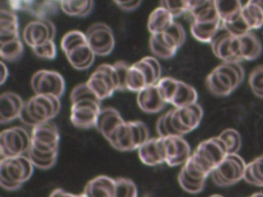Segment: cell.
<instances>
[{"label": "cell", "instance_id": "6da1fadb", "mask_svg": "<svg viewBox=\"0 0 263 197\" xmlns=\"http://www.w3.org/2000/svg\"><path fill=\"white\" fill-rule=\"evenodd\" d=\"M245 78L240 63H223L216 67L205 78L209 91L216 96H227L235 90Z\"/></svg>", "mask_w": 263, "mask_h": 197}, {"label": "cell", "instance_id": "7a4b0ae2", "mask_svg": "<svg viewBox=\"0 0 263 197\" xmlns=\"http://www.w3.org/2000/svg\"><path fill=\"white\" fill-rule=\"evenodd\" d=\"M60 110V97L35 94L25 103L18 118L23 123L34 127L39 123L50 121L59 114Z\"/></svg>", "mask_w": 263, "mask_h": 197}, {"label": "cell", "instance_id": "3957f363", "mask_svg": "<svg viewBox=\"0 0 263 197\" xmlns=\"http://www.w3.org/2000/svg\"><path fill=\"white\" fill-rule=\"evenodd\" d=\"M149 140V129L141 121H124L108 137L109 144L118 151L138 150Z\"/></svg>", "mask_w": 263, "mask_h": 197}, {"label": "cell", "instance_id": "277c9868", "mask_svg": "<svg viewBox=\"0 0 263 197\" xmlns=\"http://www.w3.org/2000/svg\"><path fill=\"white\" fill-rule=\"evenodd\" d=\"M246 166L247 163L237 153L228 154L225 159L214 168L210 175L216 185L228 187L243 179Z\"/></svg>", "mask_w": 263, "mask_h": 197}, {"label": "cell", "instance_id": "5b68a950", "mask_svg": "<svg viewBox=\"0 0 263 197\" xmlns=\"http://www.w3.org/2000/svg\"><path fill=\"white\" fill-rule=\"evenodd\" d=\"M95 94L102 101L110 97L119 89V80L114 65L103 64L99 66L86 81Z\"/></svg>", "mask_w": 263, "mask_h": 197}, {"label": "cell", "instance_id": "8992f818", "mask_svg": "<svg viewBox=\"0 0 263 197\" xmlns=\"http://www.w3.org/2000/svg\"><path fill=\"white\" fill-rule=\"evenodd\" d=\"M34 165L25 155L1 158L0 182H11L24 185L33 174Z\"/></svg>", "mask_w": 263, "mask_h": 197}, {"label": "cell", "instance_id": "52a82bcc", "mask_svg": "<svg viewBox=\"0 0 263 197\" xmlns=\"http://www.w3.org/2000/svg\"><path fill=\"white\" fill-rule=\"evenodd\" d=\"M30 147L31 135L23 127H9L0 133L1 158L24 155L28 153Z\"/></svg>", "mask_w": 263, "mask_h": 197}, {"label": "cell", "instance_id": "ba28073f", "mask_svg": "<svg viewBox=\"0 0 263 197\" xmlns=\"http://www.w3.org/2000/svg\"><path fill=\"white\" fill-rule=\"evenodd\" d=\"M214 54L225 63H240L242 57L239 51V39L231 35L223 26L211 41Z\"/></svg>", "mask_w": 263, "mask_h": 197}, {"label": "cell", "instance_id": "9c48e42d", "mask_svg": "<svg viewBox=\"0 0 263 197\" xmlns=\"http://www.w3.org/2000/svg\"><path fill=\"white\" fill-rule=\"evenodd\" d=\"M60 132L58 126L46 121L35 125L31 133V148L41 153L59 152Z\"/></svg>", "mask_w": 263, "mask_h": 197}, {"label": "cell", "instance_id": "30bf717a", "mask_svg": "<svg viewBox=\"0 0 263 197\" xmlns=\"http://www.w3.org/2000/svg\"><path fill=\"white\" fill-rule=\"evenodd\" d=\"M171 123L179 135L194 130L200 123L203 115L202 108L197 103L170 110Z\"/></svg>", "mask_w": 263, "mask_h": 197}, {"label": "cell", "instance_id": "8fae6325", "mask_svg": "<svg viewBox=\"0 0 263 197\" xmlns=\"http://www.w3.org/2000/svg\"><path fill=\"white\" fill-rule=\"evenodd\" d=\"M31 87L35 94L61 97L65 92L66 84L60 73L50 70H40L32 76Z\"/></svg>", "mask_w": 263, "mask_h": 197}, {"label": "cell", "instance_id": "7c38bea8", "mask_svg": "<svg viewBox=\"0 0 263 197\" xmlns=\"http://www.w3.org/2000/svg\"><path fill=\"white\" fill-rule=\"evenodd\" d=\"M85 36L96 55L105 56L113 51L115 46L114 34L106 24L96 23L91 25L85 32Z\"/></svg>", "mask_w": 263, "mask_h": 197}, {"label": "cell", "instance_id": "4fadbf2b", "mask_svg": "<svg viewBox=\"0 0 263 197\" xmlns=\"http://www.w3.org/2000/svg\"><path fill=\"white\" fill-rule=\"evenodd\" d=\"M101 102L85 100L71 104V123L81 129L96 127L99 114L101 112Z\"/></svg>", "mask_w": 263, "mask_h": 197}, {"label": "cell", "instance_id": "5bb4252c", "mask_svg": "<svg viewBox=\"0 0 263 197\" xmlns=\"http://www.w3.org/2000/svg\"><path fill=\"white\" fill-rule=\"evenodd\" d=\"M55 36L54 25L49 19H36L30 22L24 29V41L32 48L47 41L53 40Z\"/></svg>", "mask_w": 263, "mask_h": 197}, {"label": "cell", "instance_id": "9a60e30c", "mask_svg": "<svg viewBox=\"0 0 263 197\" xmlns=\"http://www.w3.org/2000/svg\"><path fill=\"white\" fill-rule=\"evenodd\" d=\"M140 160L149 166L159 165L166 161V147L164 137L149 139L138 149Z\"/></svg>", "mask_w": 263, "mask_h": 197}, {"label": "cell", "instance_id": "2e32d148", "mask_svg": "<svg viewBox=\"0 0 263 197\" xmlns=\"http://www.w3.org/2000/svg\"><path fill=\"white\" fill-rule=\"evenodd\" d=\"M194 152L201 156L213 168L221 163L228 155L226 144L219 135L201 142Z\"/></svg>", "mask_w": 263, "mask_h": 197}, {"label": "cell", "instance_id": "e0dca14e", "mask_svg": "<svg viewBox=\"0 0 263 197\" xmlns=\"http://www.w3.org/2000/svg\"><path fill=\"white\" fill-rule=\"evenodd\" d=\"M166 147V161L168 166H178L184 164L191 156L189 144L182 135L164 137Z\"/></svg>", "mask_w": 263, "mask_h": 197}, {"label": "cell", "instance_id": "ac0fdd59", "mask_svg": "<svg viewBox=\"0 0 263 197\" xmlns=\"http://www.w3.org/2000/svg\"><path fill=\"white\" fill-rule=\"evenodd\" d=\"M137 103L140 109L146 113H158L166 106V102L162 98L156 84L140 90L137 95Z\"/></svg>", "mask_w": 263, "mask_h": 197}, {"label": "cell", "instance_id": "d6986e66", "mask_svg": "<svg viewBox=\"0 0 263 197\" xmlns=\"http://www.w3.org/2000/svg\"><path fill=\"white\" fill-rule=\"evenodd\" d=\"M24 106L25 103L18 94L11 91L2 93L0 96V122L5 124L18 118Z\"/></svg>", "mask_w": 263, "mask_h": 197}, {"label": "cell", "instance_id": "ffe728a7", "mask_svg": "<svg viewBox=\"0 0 263 197\" xmlns=\"http://www.w3.org/2000/svg\"><path fill=\"white\" fill-rule=\"evenodd\" d=\"M123 122L124 120L122 116L116 109L107 107L101 109V112L97 120L96 128L106 140H108L111 133Z\"/></svg>", "mask_w": 263, "mask_h": 197}, {"label": "cell", "instance_id": "44dd1931", "mask_svg": "<svg viewBox=\"0 0 263 197\" xmlns=\"http://www.w3.org/2000/svg\"><path fill=\"white\" fill-rule=\"evenodd\" d=\"M83 193L87 197H114L115 180L107 175H99L90 180Z\"/></svg>", "mask_w": 263, "mask_h": 197}, {"label": "cell", "instance_id": "7402d4cb", "mask_svg": "<svg viewBox=\"0 0 263 197\" xmlns=\"http://www.w3.org/2000/svg\"><path fill=\"white\" fill-rule=\"evenodd\" d=\"M65 54L70 65L76 70L88 69L93 64L96 57V53L87 42L74 47Z\"/></svg>", "mask_w": 263, "mask_h": 197}, {"label": "cell", "instance_id": "603a6c76", "mask_svg": "<svg viewBox=\"0 0 263 197\" xmlns=\"http://www.w3.org/2000/svg\"><path fill=\"white\" fill-rule=\"evenodd\" d=\"M17 38L20 36L16 14L11 10L2 8L0 12V43L9 42Z\"/></svg>", "mask_w": 263, "mask_h": 197}, {"label": "cell", "instance_id": "cb8c5ba5", "mask_svg": "<svg viewBox=\"0 0 263 197\" xmlns=\"http://www.w3.org/2000/svg\"><path fill=\"white\" fill-rule=\"evenodd\" d=\"M174 23L173 14L164 7L155 8L148 17V31L152 34H158L166 31Z\"/></svg>", "mask_w": 263, "mask_h": 197}, {"label": "cell", "instance_id": "d4e9b609", "mask_svg": "<svg viewBox=\"0 0 263 197\" xmlns=\"http://www.w3.org/2000/svg\"><path fill=\"white\" fill-rule=\"evenodd\" d=\"M239 51L242 61H254L258 58L262 52V44L260 39L252 31L238 37Z\"/></svg>", "mask_w": 263, "mask_h": 197}, {"label": "cell", "instance_id": "484cf974", "mask_svg": "<svg viewBox=\"0 0 263 197\" xmlns=\"http://www.w3.org/2000/svg\"><path fill=\"white\" fill-rule=\"evenodd\" d=\"M222 27V21L216 19L212 22H192L190 31L192 36L203 43H211L216 33Z\"/></svg>", "mask_w": 263, "mask_h": 197}, {"label": "cell", "instance_id": "4316f807", "mask_svg": "<svg viewBox=\"0 0 263 197\" xmlns=\"http://www.w3.org/2000/svg\"><path fill=\"white\" fill-rule=\"evenodd\" d=\"M150 86L148 77L138 62L129 66L126 77V90L139 92L145 87Z\"/></svg>", "mask_w": 263, "mask_h": 197}, {"label": "cell", "instance_id": "83f0119b", "mask_svg": "<svg viewBox=\"0 0 263 197\" xmlns=\"http://www.w3.org/2000/svg\"><path fill=\"white\" fill-rule=\"evenodd\" d=\"M61 9L70 16L84 17L93 9V0H61Z\"/></svg>", "mask_w": 263, "mask_h": 197}, {"label": "cell", "instance_id": "f1b7e54d", "mask_svg": "<svg viewBox=\"0 0 263 197\" xmlns=\"http://www.w3.org/2000/svg\"><path fill=\"white\" fill-rule=\"evenodd\" d=\"M197 96L198 95L194 87L183 81H180L178 89L172 100L171 105H173L174 108L186 107L197 103Z\"/></svg>", "mask_w": 263, "mask_h": 197}, {"label": "cell", "instance_id": "f546056e", "mask_svg": "<svg viewBox=\"0 0 263 197\" xmlns=\"http://www.w3.org/2000/svg\"><path fill=\"white\" fill-rule=\"evenodd\" d=\"M241 15L252 31L263 26V12L252 0H248V2L242 5Z\"/></svg>", "mask_w": 263, "mask_h": 197}, {"label": "cell", "instance_id": "4dcf8cb0", "mask_svg": "<svg viewBox=\"0 0 263 197\" xmlns=\"http://www.w3.org/2000/svg\"><path fill=\"white\" fill-rule=\"evenodd\" d=\"M243 180L251 185L263 187V155L247 163Z\"/></svg>", "mask_w": 263, "mask_h": 197}, {"label": "cell", "instance_id": "1f68e13d", "mask_svg": "<svg viewBox=\"0 0 263 197\" xmlns=\"http://www.w3.org/2000/svg\"><path fill=\"white\" fill-rule=\"evenodd\" d=\"M214 3L222 22L236 16L242 8L240 0H214Z\"/></svg>", "mask_w": 263, "mask_h": 197}, {"label": "cell", "instance_id": "d6a6232c", "mask_svg": "<svg viewBox=\"0 0 263 197\" xmlns=\"http://www.w3.org/2000/svg\"><path fill=\"white\" fill-rule=\"evenodd\" d=\"M149 46L150 49L152 51V53L157 56V57H161V58H170L173 57L177 50L174 49L173 47H171L162 38L161 33L158 34H152L150 36V40H149Z\"/></svg>", "mask_w": 263, "mask_h": 197}, {"label": "cell", "instance_id": "836d02e7", "mask_svg": "<svg viewBox=\"0 0 263 197\" xmlns=\"http://www.w3.org/2000/svg\"><path fill=\"white\" fill-rule=\"evenodd\" d=\"M164 41L173 48L179 49L186 40V34L183 27L179 24L174 22L173 25L164 32L161 33Z\"/></svg>", "mask_w": 263, "mask_h": 197}, {"label": "cell", "instance_id": "e575fe53", "mask_svg": "<svg viewBox=\"0 0 263 197\" xmlns=\"http://www.w3.org/2000/svg\"><path fill=\"white\" fill-rule=\"evenodd\" d=\"M24 53V45L20 38L0 43V56L7 62H15L22 57Z\"/></svg>", "mask_w": 263, "mask_h": 197}, {"label": "cell", "instance_id": "d590c367", "mask_svg": "<svg viewBox=\"0 0 263 197\" xmlns=\"http://www.w3.org/2000/svg\"><path fill=\"white\" fill-rule=\"evenodd\" d=\"M178 182L183 190L191 194H196L201 192L205 186V180L193 179L189 176L183 168H181V171L178 175Z\"/></svg>", "mask_w": 263, "mask_h": 197}, {"label": "cell", "instance_id": "8d00e7d4", "mask_svg": "<svg viewBox=\"0 0 263 197\" xmlns=\"http://www.w3.org/2000/svg\"><path fill=\"white\" fill-rule=\"evenodd\" d=\"M222 26L233 36L235 37H239L242 36L249 32H251L252 30L250 29V27L248 26V24L246 23V21L243 19L242 15H241V11L239 14H237L236 16L222 22Z\"/></svg>", "mask_w": 263, "mask_h": 197}, {"label": "cell", "instance_id": "74e56055", "mask_svg": "<svg viewBox=\"0 0 263 197\" xmlns=\"http://www.w3.org/2000/svg\"><path fill=\"white\" fill-rule=\"evenodd\" d=\"M180 80H177L172 77H163L160 78L156 83L158 90L162 96V98L166 102V104H171L172 100L178 89Z\"/></svg>", "mask_w": 263, "mask_h": 197}, {"label": "cell", "instance_id": "f35d334b", "mask_svg": "<svg viewBox=\"0 0 263 197\" xmlns=\"http://www.w3.org/2000/svg\"><path fill=\"white\" fill-rule=\"evenodd\" d=\"M86 42H87V40H86L85 33H82L77 30H73V31L66 33L63 36L62 41H61V47H62V50L64 51V53H67L74 47H76L80 44L86 43Z\"/></svg>", "mask_w": 263, "mask_h": 197}, {"label": "cell", "instance_id": "ab89813d", "mask_svg": "<svg viewBox=\"0 0 263 197\" xmlns=\"http://www.w3.org/2000/svg\"><path fill=\"white\" fill-rule=\"evenodd\" d=\"M219 137L224 141L226 144L228 154L237 153L241 147V136L236 129L227 128L224 129L220 134Z\"/></svg>", "mask_w": 263, "mask_h": 197}, {"label": "cell", "instance_id": "60d3db41", "mask_svg": "<svg viewBox=\"0 0 263 197\" xmlns=\"http://www.w3.org/2000/svg\"><path fill=\"white\" fill-rule=\"evenodd\" d=\"M114 197H138V189L136 184L129 179H116Z\"/></svg>", "mask_w": 263, "mask_h": 197}, {"label": "cell", "instance_id": "b9f144b4", "mask_svg": "<svg viewBox=\"0 0 263 197\" xmlns=\"http://www.w3.org/2000/svg\"><path fill=\"white\" fill-rule=\"evenodd\" d=\"M71 104L76 103L79 101H85V100H91L101 102V100L95 94V92L90 89V87L87 85V83H81L76 85L70 94Z\"/></svg>", "mask_w": 263, "mask_h": 197}, {"label": "cell", "instance_id": "7bdbcfd3", "mask_svg": "<svg viewBox=\"0 0 263 197\" xmlns=\"http://www.w3.org/2000/svg\"><path fill=\"white\" fill-rule=\"evenodd\" d=\"M249 85L257 96L263 98V65L253 69L249 76Z\"/></svg>", "mask_w": 263, "mask_h": 197}, {"label": "cell", "instance_id": "ee69618b", "mask_svg": "<svg viewBox=\"0 0 263 197\" xmlns=\"http://www.w3.org/2000/svg\"><path fill=\"white\" fill-rule=\"evenodd\" d=\"M156 131L158 133V136H161V137L179 135L171 123V112L170 111L166 112L165 114L161 115L158 118V120L156 122Z\"/></svg>", "mask_w": 263, "mask_h": 197}, {"label": "cell", "instance_id": "f6af8a7d", "mask_svg": "<svg viewBox=\"0 0 263 197\" xmlns=\"http://www.w3.org/2000/svg\"><path fill=\"white\" fill-rule=\"evenodd\" d=\"M161 6L168 10L174 17L188 12V0H161Z\"/></svg>", "mask_w": 263, "mask_h": 197}, {"label": "cell", "instance_id": "bcb514c9", "mask_svg": "<svg viewBox=\"0 0 263 197\" xmlns=\"http://www.w3.org/2000/svg\"><path fill=\"white\" fill-rule=\"evenodd\" d=\"M32 51L36 56L44 60H53L57 55V47L53 40L32 47Z\"/></svg>", "mask_w": 263, "mask_h": 197}, {"label": "cell", "instance_id": "7dc6e473", "mask_svg": "<svg viewBox=\"0 0 263 197\" xmlns=\"http://www.w3.org/2000/svg\"><path fill=\"white\" fill-rule=\"evenodd\" d=\"M113 65L116 69L118 80H119V89L118 90H126V77H127V73H128V69H129L130 65H128L124 61H118V62L114 63Z\"/></svg>", "mask_w": 263, "mask_h": 197}, {"label": "cell", "instance_id": "c3c4849f", "mask_svg": "<svg viewBox=\"0 0 263 197\" xmlns=\"http://www.w3.org/2000/svg\"><path fill=\"white\" fill-rule=\"evenodd\" d=\"M39 2L40 1L38 0H8V4L11 9L30 11L31 13Z\"/></svg>", "mask_w": 263, "mask_h": 197}, {"label": "cell", "instance_id": "681fc988", "mask_svg": "<svg viewBox=\"0 0 263 197\" xmlns=\"http://www.w3.org/2000/svg\"><path fill=\"white\" fill-rule=\"evenodd\" d=\"M28 157L30 158L33 165L40 169H48V168L52 167L58 160V156L52 157V158H40L31 153H28Z\"/></svg>", "mask_w": 263, "mask_h": 197}, {"label": "cell", "instance_id": "f907efd6", "mask_svg": "<svg viewBox=\"0 0 263 197\" xmlns=\"http://www.w3.org/2000/svg\"><path fill=\"white\" fill-rule=\"evenodd\" d=\"M209 0H188V7H189L188 12L200 7L201 5L205 4Z\"/></svg>", "mask_w": 263, "mask_h": 197}, {"label": "cell", "instance_id": "816d5d0a", "mask_svg": "<svg viewBox=\"0 0 263 197\" xmlns=\"http://www.w3.org/2000/svg\"><path fill=\"white\" fill-rule=\"evenodd\" d=\"M142 1H143V0H133L132 2H129V3L126 4V5L121 6L120 8L123 9V10H125V11H132V10H135L136 8H138V7L140 6V4L142 3Z\"/></svg>", "mask_w": 263, "mask_h": 197}, {"label": "cell", "instance_id": "f5cc1de1", "mask_svg": "<svg viewBox=\"0 0 263 197\" xmlns=\"http://www.w3.org/2000/svg\"><path fill=\"white\" fill-rule=\"evenodd\" d=\"M73 194L64 191L63 189H55L54 191L51 192L49 197H72Z\"/></svg>", "mask_w": 263, "mask_h": 197}, {"label": "cell", "instance_id": "db71d44e", "mask_svg": "<svg viewBox=\"0 0 263 197\" xmlns=\"http://www.w3.org/2000/svg\"><path fill=\"white\" fill-rule=\"evenodd\" d=\"M0 69H1V80H0V83L3 84L5 82V80L7 79V77H8V69H7L6 65L3 62L0 63Z\"/></svg>", "mask_w": 263, "mask_h": 197}, {"label": "cell", "instance_id": "11a10c76", "mask_svg": "<svg viewBox=\"0 0 263 197\" xmlns=\"http://www.w3.org/2000/svg\"><path fill=\"white\" fill-rule=\"evenodd\" d=\"M253 2H255L259 7H260V9L262 10V12H263V0H252Z\"/></svg>", "mask_w": 263, "mask_h": 197}, {"label": "cell", "instance_id": "9f6ffc18", "mask_svg": "<svg viewBox=\"0 0 263 197\" xmlns=\"http://www.w3.org/2000/svg\"><path fill=\"white\" fill-rule=\"evenodd\" d=\"M250 197H263V193H262V192H258V193L253 194V195L250 196Z\"/></svg>", "mask_w": 263, "mask_h": 197}, {"label": "cell", "instance_id": "6f0895ef", "mask_svg": "<svg viewBox=\"0 0 263 197\" xmlns=\"http://www.w3.org/2000/svg\"><path fill=\"white\" fill-rule=\"evenodd\" d=\"M72 197H87V196L84 193H82V194H73Z\"/></svg>", "mask_w": 263, "mask_h": 197}, {"label": "cell", "instance_id": "680465c9", "mask_svg": "<svg viewBox=\"0 0 263 197\" xmlns=\"http://www.w3.org/2000/svg\"><path fill=\"white\" fill-rule=\"evenodd\" d=\"M210 197H223L222 195H219V194H214V195H212V196H210Z\"/></svg>", "mask_w": 263, "mask_h": 197}, {"label": "cell", "instance_id": "91938a15", "mask_svg": "<svg viewBox=\"0 0 263 197\" xmlns=\"http://www.w3.org/2000/svg\"><path fill=\"white\" fill-rule=\"evenodd\" d=\"M49 1H53V2H57V1H61V0H49Z\"/></svg>", "mask_w": 263, "mask_h": 197}]
</instances>
